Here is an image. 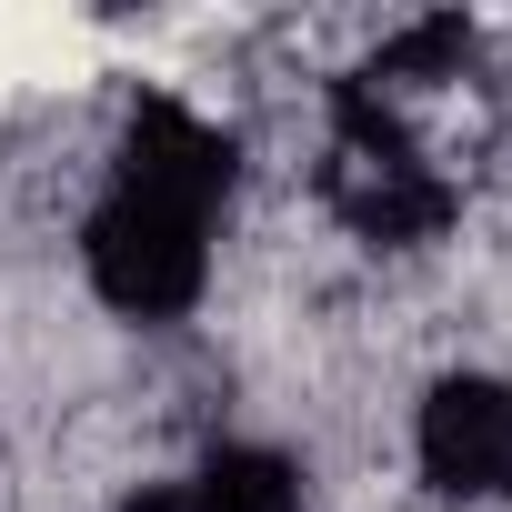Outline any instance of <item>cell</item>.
Instances as JSON below:
<instances>
[{
  "mask_svg": "<svg viewBox=\"0 0 512 512\" xmlns=\"http://www.w3.org/2000/svg\"><path fill=\"white\" fill-rule=\"evenodd\" d=\"M462 51H472V31L442 11V21H412V31H392L382 41V81L392 91H422V81H462Z\"/></svg>",
  "mask_w": 512,
  "mask_h": 512,
  "instance_id": "obj_6",
  "label": "cell"
},
{
  "mask_svg": "<svg viewBox=\"0 0 512 512\" xmlns=\"http://www.w3.org/2000/svg\"><path fill=\"white\" fill-rule=\"evenodd\" d=\"M412 462L452 502H512V382H492V372L432 382L422 422H412Z\"/></svg>",
  "mask_w": 512,
  "mask_h": 512,
  "instance_id": "obj_3",
  "label": "cell"
},
{
  "mask_svg": "<svg viewBox=\"0 0 512 512\" xmlns=\"http://www.w3.org/2000/svg\"><path fill=\"white\" fill-rule=\"evenodd\" d=\"M81 272H91V292H101L121 322H181V312L211 292V221L181 211V201L111 191V201L81 221Z\"/></svg>",
  "mask_w": 512,
  "mask_h": 512,
  "instance_id": "obj_2",
  "label": "cell"
},
{
  "mask_svg": "<svg viewBox=\"0 0 512 512\" xmlns=\"http://www.w3.org/2000/svg\"><path fill=\"white\" fill-rule=\"evenodd\" d=\"M322 201L342 231L382 241V251H412V241H442L462 191L422 161V141L392 121V101L372 81H332V141H322Z\"/></svg>",
  "mask_w": 512,
  "mask_h": 512,
  "instance_id": "obj_1",
  "label": "cell"
},
{
  "mask_svg": "<svg viewBox=\"0 0 512 512\" xmlns=\"http://www.w3.org/2000/svg\"><path fill=\"white\" fill-rule=\"evenodd\" d=\"M111 191L181 201V211H201V221H211V201L231 191V141H221L191 101L151 91V101L131 111V131H121V181H111Z\"/></svg>",
  "mask_w": 512,
  "mask_h": 512,
  "instance_id": "obj_4",
  "label": "cell"
},
{
  "mask_svg": "<svg viewBox=\"0 0 512 512\" xmlns=\"http://www.w3.org/2000/svg\"><path fill=\"white\" fill-rule=\"evenodd\" d=\"M181 512H302V472L262 442H221L191 482H181Z\"/></svg>",
  "mask_w": 512,
  "mask_h": 512,
  "instance_id": "obj_5",
  "label": "cell"
}]
</instances>
